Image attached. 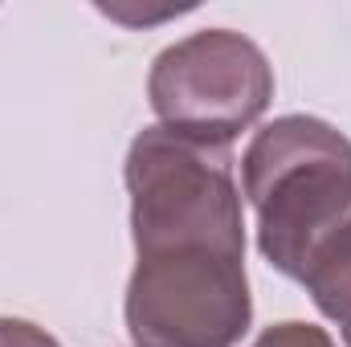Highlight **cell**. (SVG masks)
I'll return each mask as SVG.
<instances>
[{
	"label": "cell",
	"mask_w": 351,
	"mask_h": 347,
	"mask_svg": "<svg viewBox=\"0 0 351 347\" xmlns=\"http://www.w3.org/2000/svg\"><path fill=\"white\" fill-rule=\"evenodd\" d=\"M241 192L258 217L262 258L306 282L351 217V139L315 115L269 119L241 156Z\"/></svg>",
	"instance_id": "6da1fadb"
},
{
	"label": "cell",
	"mask_w": 351,
	"mask_h": 347,
	"mask_svg": "<svg viewBox=\"0 0 351 347\" xmlns=\"http://www.w3.org/2000/svg\"><path fill=\"white\" fill-rule=\"evenodd\" d=\"M127 196L135 254L225 250L245 254L241 188L233 147L192 139L168 127H143L127 147Z\"/></svg>",
	"instance_id": "7a4b0ae2"
},
{
	"label": "cell",
	"mask_w": 351,
	"mask_h": 347,
	"mask_svg": "<svg viewBox=\"0 0 351 347\" xmlns=\"http://www.w3.org/2000/svg\"><path fill=\"white\" fill-rule=\"evenodd\" d=\"M123 319L135 347H237L254 323L245 254H135Z\"/></svg>",
	"instance_id": "3957f363"
},
{
	"label": "cell",
	"mask_w": 351,
	"mask_h": 347,
	"mask_svg": "<svg viewBox=\"0 0 351 347\" xmlns=\"http://www.w3.org/2000/svg\"><path fill=\"white\" fill-rule=\"evenodd\" d=\"M274 98L265 49L237 29H200L160 49L147 74V102L160 127L229 143L250 131Z\"/></svg>",
	"instance_id": "277c9868"
},
{
	"label": "cell",
	"mask_w": 351,
	"mask_h": 347,
	"mask_svg": "<svg viewBox=\"0 0 351 347\" xmlns=\"http://www.w3.org/2000/svg\"><path fill=\"white\" fill-rule=\"evenodd\" d=\"M302 286L331 323H339V327L351 323V217L348 225L327 241V250L311 265Z\"/></svg>",
	"instance_id": "5b68a950"
},
{
	"label": "cell",
	"mask_w": 351,
	"mask_h": 347,
	"mask_svg": "<svg viewBox=\"0 0 351 347\" xmlns=\"http://www.w3.org/2000/svg\"><path fill=\"white\" fill-rule=\"evenodd\" d=\"M250 347H339V344L327 335V327H315V323H302V319H286V323L265 327Z\"/></svg>",
	"instance_id": "8992f818"
},
{
	"label": "cell",
	"mask_w": 351,
	"mask_h": 347,
	"mask_svg": "<svg viewBox=\"0 0 351 347\" xmlns=\"http://www.w3.org/2000/svg\"><path fill=\"white\" fill-rule=\"evenodd\" d=\"M0 347H62V344L29 319H0Z\"/></svg>",
	"instance_id": "52a82bcc"
},
{
	"label": "cell",
	"mask_w": 351,
	"mask_h": 347,
	"mask_svg": "<svg viewBox=\"0 0 351 347\" xmlns=\"http://www.w3.org/2000/svg\"><path fill=\"white\" fill-rule=\"evenodd\" d=\"M343 344L351 347V323H348V327H343Z\"/></svg>",
	"instance_id": "ba28073f"
}]
</instances>
